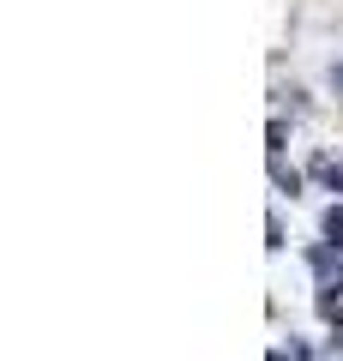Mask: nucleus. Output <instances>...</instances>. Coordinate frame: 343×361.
Returning a JSON list of instances; mask_svg holds the SVG:
<instances>
[{
    "instance_id": "1",
    "label": "nucleus",
    "mask_w": 343,
    "mask_h": 361,
    "mask_svg": "<svg viewBox=\"0 0 343 361\" xmlns=\"http://www.w3.org/2000/svg\"><path fill=\"white\" fill-rule=\"evenodd\" d=\"M313 307H319V319H325V325H337V331H343V277H331V283H319Z\"/></svg>"
},
{
    "instance_id": "2",
    "label": "nucleus",
    "mask_w": 343,
    "mask_h": 361,
    "mask_svg": "<svg viewBox=\"0 0 343 361\" xmlns=\"http://www.w3.org/2000/svg\"><path fill=\"white\" fill-rule=\"evenodd\" d=\"M307 265H313V277H319V283H331V277H343V247H337V241L313 247V253H307Z\"/></svg>"
},
{
    "instance_id": "3",
    "label": "nucleus",
    "mask_w": 343,
    "mask_h": 361,
    "mask_svg": "<svg viewBox=\"0 0 343 361\" xmlns=\"http://www.w3.org/2000/svg\"><path fill=\"white\" fill-rule=\"evenodd\" d=\"M271 180H277L283 193H301V175H295V169L283 163V151H271Z\"/></svg>"
},
{
    "instance_id": "4",
    "label": "nucleus",
    "mask_w": 343,
    "mask_h": 361,
    "mask_svg": "<svg viewBox=\"0 0 343 361\" xmlns=\"http://www.w3.org/2000/svg\"><path fill=\"white\" fill-rule=\"evenodd\" d=\"M313 180H325L331 193H337V187H343V163H337V157H313Z\"/></svg>"
},
{
    "instance_id": "5",
    "label": "nucleus",
    "mask_w": 343,
    "mask_h": 361,
    "mask_svg": "<svg viewBox=\"0 0 343 361\" xmlns=\"http://www.w3.org/2000/svg\"><path fill=\"white\" fill-rule=\"evenodd\" d=\"M325 241H337V247H343V205H331V211H325Z\"/></svg>"
},
{
    "instance_id": "6",
    "label": "nucleus",
    "mask_w": 343,
    "mask_h": 361,
    "mask_svg": "<svg viewBox=\"0 0 343 361\" xmlns=\"http://www.w3.org/2000/svg\"><path fill=\"white\" fill-rule=\"evenodd\" d=\"M319 361H343V355H337V349H325V355H319Z\"/></svg>"
}]
</instances>
